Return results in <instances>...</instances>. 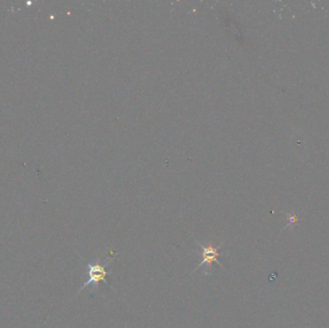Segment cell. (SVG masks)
<instances>
[{
	"instance_id": "cell-1",
	"label": "cell",
	"mask_w": 329,
	"mask_h": 328,
	"mask_svg": "<svg viewBox=\"0 0 329 328\" xmlns=\"http://www.w3.org/2000/svg\"><path fill=\"white\" fill-rule=\"evenodd\" d=\"M113 259H109L105 264H100V258L96 260L94 263H87V274L89 276L88 280L84 283V285L79 289L77 294L82 292L85 288H87L89 285H93V291L97 289L98 284L100 281H105V276L109 274V273L106 272V268L108 265L112 262Z\"/></svg>"
},
{
	"instance_id": "cell-2",
	"label": "cell",
	"mask_w": 329,
	"mask_h": 328,
	"mask_svg": "<svg viewBox=\"0 0 329 328\" xmlns=\"http://www.w3.org/2000/svg\"><path fill=\"white\" fill-rule=\"evenodd\" d=\"M198 246H200L201 248V251L196 253L198 254L200 257L202 258V261L200 262V264L197 266V268H195V271H197L199 268H201L203 265H207L208 268H210L212 266V264L215 262L217 263L219 266H220L221 268H223L222 264L219 261L218 258L219 257L220 255H223L222 253H219V247L222 246V244H220L219 246H213L212 245L208 246H203L201 244L198 243Z\"/></svg>"
}]
</instances>
